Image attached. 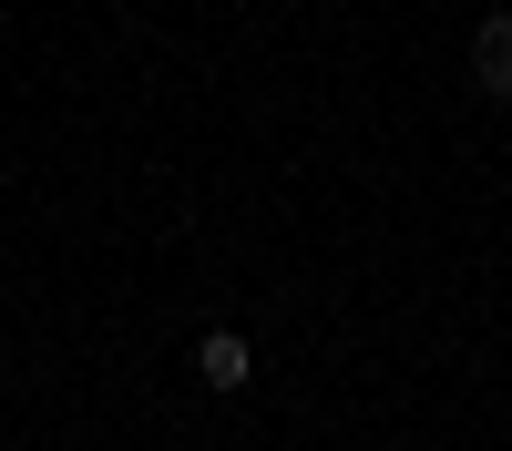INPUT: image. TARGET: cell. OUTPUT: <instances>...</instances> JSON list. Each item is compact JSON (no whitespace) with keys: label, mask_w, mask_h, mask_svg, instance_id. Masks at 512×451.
Segmentation results:
<instances>
[{"label":"cell","mask_w":512,"mask_h":451,"mask_svg":"<svg viewBox=\"0 0 512 451\" xmlns=\"http://www.w3.org/2000/svg\"><path fill=\"white\" fill-rule=\"evenodd\" d=\"M472 72H482V93H512V21L502 11L472 31Z\"/></svg>","instance_id":"obj_2"},{"label":"cell","mask_w":512,"mask_h":451,"mask_svg":"<svg viewBox=\"0 0 512 451\" xmlns=\"http://www.w3.org/2000/svg\"><path fill=\"white\" fill-rule=\"evenodd\" d=\"M195 380L205 390H246L256 380V349L236 339V328H205V339H195Z\"/></svg>","instance_id":"obj_1"}]
</instances>
